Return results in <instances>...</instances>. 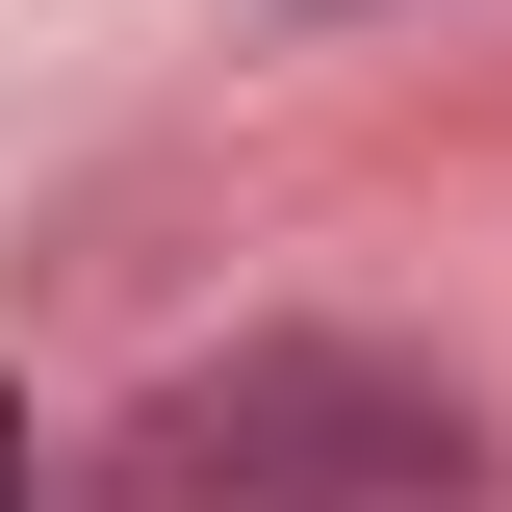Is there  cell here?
I'll use <instances>...</instances> for the list:
<instances>
[{
  "mask_svg": "<svg viewBox=\"0 0 512 512\" xmlns=\"http://www.w3.org/2000/svg\"><path fill=\"white\" fill-rule=\"evenodd\" d=\"M0 512H26V436H0Z\"/></svg>",
  "mask_w": 512,
  "mask_h": 512,
  "instance_id": "cell-1",
  "label": "cell"
}]
</instances>
